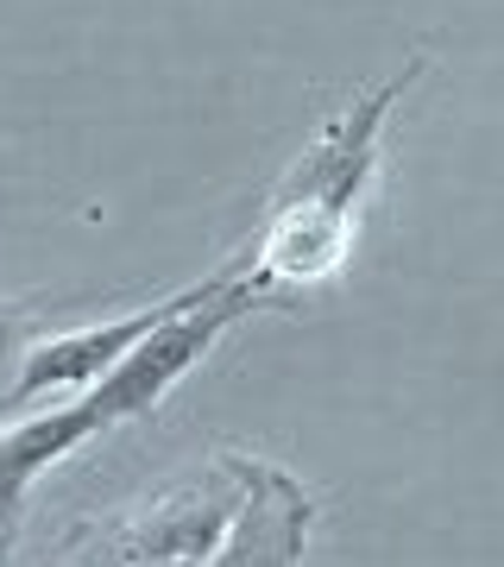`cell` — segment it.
I'll list each match as a JSON object with an SVG mask.
<instances>
[{
  "label": "cell",
  "mask_w": 504,
  "mask_h": 567,
  "mask_svg": "<svg viewBox=\"0 0 504 567\" xmlns=\"http://www.w3.org/2000/svg\"><path fill=\"white\" fill-rule=\"evenodd\" d=\"M423 70L429 58H410L384 89L360 95L341 121H328L322 140L297 158V171L284 177V189L265 208V227L246 246V271L259 284L290 297V284H322L341 271L347 246H353V221H360V196L379 171V133L391 121V102H403Z\"/></svg>",
  "instance_id": "obj_1"
},
{
  "label": "cell",
  "mask_w": 504,
  "mask_h": 567,
  "mask_svg": "<svg viewBox=\"0 0 504 567\" xmlns=\"http://www.w3.org/2000/svg\"><path fill=\"white\" fill-rule=\"evenodd\" d=\"M234 278H246V252H234L222 271L183 284V290H171V297H158V303L133 309V316H114V322H95V328H63V334H39V341L25 347V360L13 365L7 404L25 410V404H39L44 391H89L101 372H107V365H121L126 353L152 334V328H164L171 316L208 303V297H222Z\"/></svg>",
  "instance_id": "obj_2"
},
{
  "label": "cell",
  "mask_w": 504,
  "mask_h": 567,
  "mask_svg": "<svg viewBox=\"0 0 504 567\" xmlns=\"http://www.w3.org/2000/svg\"><path fill=\"white\" fill-rule=\"evenodd\" d=\"M227 466L240 480V505L196 567H297L309 548V524H316L302 480H290L271 461H246V454H227Z\"/></svg>",
  "instance_id": "obj_3"
},
{
  "label": "cell",
  "mask_w": 504,
  "mask_h": 567,
  "mask_svg": "<svg viewBox=\"0 0 504 567\" xmlns=\"http://www.w3.org/2000/svg\"><path fill=\"white\" fill-rule=\"evenodd\" d=\"M95 435H107L101 429V416L89 404H51L39 410V416H20L13 429H0V511H13L20 517L25 492H32V480H39L44 466L70 461L82 442H95Z\"/></svg>",
  "instance_id": "obj_4"
},
{
  "label": "cell",
  "mask_w": 504,
  "mask_h": 567,
  "mask_svg": "<svg viewBox=\"0 0 504 567\" xmlns=\"http://www.w3.org/2000/svg\"><path fill=\"white\" fill-rule=\"evenodd\" d=\"M44 316H51V303H39V297H25V303H0V372L25 360V347L44 334Z\"/></svg>",
  "instance_id": "obj_5"
},
{
  "label": "cell",
  "mask_w": 504,
  "mask_h": 567,
  "mask_svg": "<svg viewBox=\"0 0 504 567\" xmlns=\"http://www.w3.org/2000/svg\"><path fill=\"white\" fill-rule=\"evenodd\" d=\"M13 536H20V517H13V511H0V567L13 561Z\"/></svg>",
  "instance_id": "obj_6"
}]
</instances>
